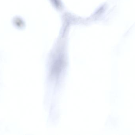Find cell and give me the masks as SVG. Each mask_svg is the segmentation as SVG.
I'll use <instances>...</instances> for the list:
<instances>
[{
	"mask_svg": "<svg viewBox=\"0 0 135 135\" xmlns=\"http://www.w3.org/2000/svg\"><path fill=\"white\" fill-rule=\"evenodd\" d=\"M67 61L64 55L59 54L51 58L49 65V75L53 80H57L66 66Z\"/></svg>",
	"mask_w": 135,
	"mask_h": 135,
	"instance_id": "cell-1",
	"label": "cell"
}]
</instances>
